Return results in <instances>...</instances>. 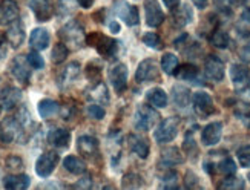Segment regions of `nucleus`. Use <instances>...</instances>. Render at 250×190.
Masks as SVG:
<instances>
[{"instance_id": "nucleus-1", "label": "nucleus", "mask_w": 250, "mask_h": 190, "mask_svg": "<svg viewBox=\"0 0 250 190\" xmlns=\"http://www.w3.org/2000/svg\"><path fill=\"white\" fill-rule=\"evenodd\" d=\"M29 126H32V120L28 110L23 107L20 109V112L16 117H11L5 120L0 126V140L3 143H21L25 144L28 141Z\"/></svg>"}, {"instance_id": "nucleus-2", "label": "nucleus", "mask_w": 250, "mask_h": 190, "mask_svg": "<svg viewBox=\"0 0 250 190\" xmlns=\"http://www.w3.org/2000/svg\"><path fill=\"white\" fill-rule=\"evenodd\" d=\"M59 36H60L62 42L71 49L82 48L86 42L83 26L75 20H71L64 26H62V29L59 31Z\"/></svg>"}, {"instance_id": "nucleus-3", "label": "nucleus", "mask_w": 250, "mask_h": 190, "mask_svg": "<svg viewBox=\"0 0 250 190\" xmlns=\"http://www.w3.org/2000/svg\"><path fill=\"white\" fill-rule=\"evenodd\" d=\"M178 129H180V118H177V117L165 118L154 132L155 141L160 143V144L170 143L173 138L178 135Z\"/></svg>"}, {"instance_id": "nucleus-4", "label": "nucleus", "mask_w": 250, "mask_h": 190, "mask_svg": "<svg viewBox=\"0 0 250 190\" xmlns=\"http://www.w3.org/2000/svg\"><path fill=\"white\" fill-rule=\"evenodd\" d=\"M86 40H88V43L91 44V46H95V49L99 51V54L106 59H111L117 54L118 43L111 37H106V36L100 34V32H94V34Z\"/></svg>"}, {"instance_id": "nucleus-5", "label": "nucleus", "mask_w": 250, "mask_h": 190, "mask_svg": "<svg viewBox=\"0 0 250 190\" xmlns=\"http://www.w3.org/2000/svg\"><path fill=\"white\" fill-rule=\"evenodd\" d=\"M160 115L155 112L154 107L146 106V105H140L137 112H135V120H134V126L137 130H150L157 123Z\"/></svg>"}, {"instance_id": "nucleus-6", "label": "nucleus", "mask_w": 250, "mask_h": 190, "mask_svg": "<svg viewBox=\"0 0 250 190\" xmlns=\"http://www.w3.org/2000/svg\"><path fill=\"white\" fill-rule=\"evenodd\" d=\"M59 164V153L54 150L43 152L36 161V173L40 178H48Z\"/></svg>"}, {"instance_id": "nucleus-7", "label": "nucleus", "mask_w": 250, "mask_h": 190, "mask_svg": "<svg viewBox=\"0 0 250 190\" xmlns=\"http://www.w3.org/2000/svg\"><path fill=\"white\" fill-rule=\"evenodd\" d=\"M9 71L17 82L28 84L31 78V64L25 55H17L9 64Z\"/></svg>"}, {"instance_id": "nucleus-8", "label": "nucleus", "mask_w": 250, "mask_h": 190, "mask_svg": "<svg viewBox=\"0 0 250 190\" xmlns=\"http://www.w3.org/2000/svg\"><path fill=\"white\" fill-rule=\"evenodd\" d=\"M158 78V64L154 59L143 60L135 71V80L138 83H147Z\"/></svg>"}, {"instance_id": "nucleus-9", "label": "nucleus", "mask_w": 250, "mask_h": 190, "mask_svg": "<svg viewBox=\"0 0 250 190\" xmlns=\"http://www.w3.org/2000/svg\"><path fill=\"white\" fill-rule=\"evenodd\" d=\"M145 19L150 28H158L165 21V13L157 0H145Z\"/></svg>"}, {"instance_id": "nucleus-10", "label": "nucleus", "mask_w": 250, "mask_h": 190, "mask_svg": "<svg viewBox=\"0 0 250 190\" xmlns=\"http://www.w3.org/2000/svg\"><path fill=\"white\" fill-rule=\"evenodd\" d=\"M115 14L120 17L122 20H125V23L127 26H135L140 23V13L138 8L135 5H129L126 2H118L115 3Z\"/></svg>"}, {"instance_id": "nucleus-11", "label": "nucleus", "mask_w": 250, "mask_h": 190, "mask_svg": "<svg viewBox=\"0 0 250 190\" xmlns=\"http://www.w3.org/2000/svg\"><path fill=\"white\" fill-rule=\"evenodd\" d=\"M109 80L115 89V92H125L127 87V66L125 63L114 64L109 71Z\"/></svg>"}, {"instance_id": "nucleus-12", "label": "nucleus", "mask_w": 250, "mask_h": 190, "mask_svg": "<svg viewBox=\"0 0 250 190\" xmlns=\"http://www.w3.org/2000/svg\"><path fill=\"white\" fill-rule=\"evenodd\" d=\"M224 63L215 55H209L204 62V75L212 82H221L224 78Z\"/></svg>"}, {"instance_id": "nucleus-13", "label": "nucleus", "mask_w": 250, "mask_h": 190, "mask_svg": "<svg viewBox=\"0 0 250 190\" xmlns=\"http://www.w3.org/2000/svg\"><path fill=\"white\" fill-rule=\"evenodd\" d=\"M20 9L16 0H2L0 2V26H9L19 19Z\"/></svg>"}, {"instance_id": "nucleus-14", "label": "nucleus", "mask_w": 250, "mask_h": 190, "mask_svg": "<svg viewBox=\"0 0 250 190\" xmlns=\"http://www.w3.org/2000/svg\"><path fill=\"white\" fill-rule=\"evenodd\" d=\"M5 39L6 42L11 44L13 48H19L23 44L25 39H26V32H25V25L21 20H16L13 21L9 26H8V31L5 32Z\"/></svg>"}, {"instance_id": "nucleus-15", "label": "nucleus", "mask_w": 250, "mask_h": 190, "mask_svg": "<svg viewBox=\"0 0 250 190\" xmlns=\"http://www.w3.org/2000/svg\"><path fill=\"white\" fill-rule=\"evenodd\" d=\"M192 103L195 112L201 117H208L215 112V106H213V100L209 94L206 92H195L192 97Z\"/></svg>"}, {"instance_id": "nucleus-16", "label": "nucleus", "mask_w": 250, "mask_h": 190, "mask_svg": "<svg viewBox=\"0 0 250 190\" xmlns=\"http://www.w3.org/2000/svg\"><path fill=\"white\" fill-rule=\"evenodd\" d=\"M28 6L39 21H48L54 14L51 0H28Z\"/></svg>"}, {"instance_id": "nucleus-17", "label": "nucleus", "mask_w": 250, "mask_h": 190, "mask_svg": "<svg viewBox=\"0 0 250 190\" xmlns=\"http://www.w3.org/2000/svg\"><path fill=\"white\" fill-rule=\"evenodd\" d=\"M223 135V125L220 121L209 123L208 126H204L201 132V141L204 146H215L218 144Z\"/></svg>"}, {"instance_id": "nucleus-18", "label": "nucleus", "mask_w": 250, "mask_h": 190, "mask_svg": "<svg viewBox=\"0 0 250 190\" xmlns=\"http://www.w3.org/2000/svg\"><path fill=\"white\" fill-rule=\"evenodd\" d=\"M80 72H82V68L77 62H71L66 68H64L60 75H59V86L62 89L64 87H69L71 84H74L77 82V78L80 77Z\"/></svg>"}, {"instance_id": "nucleus-19", "label": "nucleus", "mask_w": 250, "mask_h": 190, "mask_svg": "<svg viewBox=\"0 0 250 190\" xmlns=\"http://www.w3.org/2000/svg\"><path fill=\"white\" fill-rule=\"evenodd\" d=\"M51 36L45 28H34L29 36V46L34 51H45L49 46Z\"/></svg>"}, {"instance_id": "nucleus-20", "label": "nucleus", "mask_w": 250, "mask_h": 190, "mask_svg": "<svg viewBox=\"0 0 250 190\" xmlns=\"http://www.w3.org/2000/svg\"><path fill=\"white\" fill-rule=\"evenodd\" d=\"M20 102H21V91L14 86L5 87L2 94H0V106H2L5 110L14 109Z\"/></svg>"}, {"instance_id": "nucleus-21", "label": "nucleus", "mask_w": 250, "mask_h": 190, "mask_svg": "<svg viewBox=\"0 0 250 190\" xmlns=\"http://www.w3.org/2000/svg\"><path fill=\"white\" fill-rule=\"evenodd\" d=\"M230 78H232V83L236 89L246 87L250 80V72L247 69V66H244L241 63L233 64L230 68Z\"/></svg>"}, {"instance_id": "nucleus-22", "label": "nucleus", "mask_w": 250, "mask_h": 190, "mask_svg": "<svg viewBox=\"0 0 250 190\" xmlns=\"http://www.w3.org/2000/svg\"><path fill=\"white\" fill-rule=\"evenodd\" d=\"M48 141L57 149H64L69 146L71 143V132L68 129H52L48 133Z\"/></svg>"}, {"instance_id": "nucleus-23", "label": "nucleus", "mask_w": 250, "mask_h": 190, "mask_svg": "<svg viewBox=\"0 0 250 190\" xmlns=\"http://www.w3.org/2000/svg\"><path fill=\"white\" fill-rule=\"evenodd\" d=\"M31 184V178L23 173L8 175L3 180V187L8 190H26Z\"/></svg>"}, {"instance_id": "nucleus-24", "label": "nucleus", "mask_w": 250, "mask_h": 190, "mask_svg": "<svg viewBox=\"0 0 250 190\" xmlns=\"http://www.w3.org/2000/svg\"><path fill=\"white\" fill-rule=\"evenodd\" d=\"M77 149L83 156H94L99 150V140L91 135H82L77 140Z\"/></svg>"}, {"instance_id": "nucleus-25", "label": "nucleus", "mask_w": 250, "mask_h": 190, "mask_svg": "<svg viewBox=\"0 0 250 190\" xmlns=\"http://www.w3.org/2000/svg\"><path fill=\"white\" fill-rule=\"evenodd\" d=\"M129 148L141 160H146L147 156H149L150 148H149L147 140L143 138V137H140V135H130L129 137Z\"/></svg>"}, {"instance_id": "nucleus-26", "label": "nucleus", "mask_w": 250, "mask_h": 190, "mask_svg": "<svg viewBox=\"0 0 250 190\" xmlns=\"http://www.w3.org/2000/svg\"><path fill=\"white\" fill-rule=\"evenodd\" d=\"M175 75H177V78H180V80H183V82L197 83V80L200 78V71H198L197 66L188 63V64H183V66H180V68H177Z\"/></svg>"}, {"instance_id": "nucleus-27", "label": "nucleus", "mask_w": 250, "mask_h": 190, "mask_svg": "<svg viewBox=\"0 0 250 190\" xmlns=\"http://www.w3.org/2000/svg\"><path fill=\"white\" fill-rule=\"evenodd\" d=\"M63 167L72 175H83L86 172V163L75 155H69L63 160Z\"/></svg>"}, {"instance_id": "nucleus-28", "label": "nucleus", "mask_w": 250, "mask_h": 190, "mask_svg": "<svg viewBox=\"0 0 250 190\" xmlns=\"http://www.w3.org/2000/svg\"><path fill=\"white\" fill-rule=\"evenodd\" d=\"M172 97H173V103H175L178 107H186L192 102L190 91H189L188 87L181 86V84L173 86V89H172Z\"/></svg>"}, {"instance_id": "nucleus-29", "label": "nucleus", "mask_w": 250, "mask_h": 190, "mask_svg": "<svg viewBox=\"0 0 250 190\" xmlns=\"http://www.w3.org/2000/svg\"><path fill=\"white\" fill-rule=\"evenodd\" d=\"M37 110H39V115L42 118H51L60 110V105L51 98H45V100H40L39 102Z\"/></svg>"}, {"instance_id": "nucleus-30", "label": "nucleus", "mask_w": 250, "mask_h": 190, "mask_svg": "<svg viewBox=\"0 0 250 190\" xmlns=\"http://www.w3.org/2000/svg\"><path fill=\"white\" fill-rule=\"evenodd\" d=\"M146 100H147L149 105L155 106V107H166L167 94L163 91L161 87H154V89H150V91H147Z\"/></svg>"}, {"instance_id": "nucleus-31", "label": "nucleus", "mask_w": 250, "mask_h": 190, "mask_svg": "<svg viewBox=\"0 0 250 190\" xmlns=\"http://www.w3.org/2000/svg\"><path fill=\"white\" fill-rule=\"evenodd\" d=\"M161 161L166 166H177L184 161V156L181 155L180 149L167 148V149H163V152H161Z\"/></svg>"}, {"instance_id": "nucleus-32", "label": "nucleus", "mask_w": 250, "mask_h": 190, "mask_svg": "<svg viewBox=\"0 0 250 190\" xmlns=\"http://www.w3.org/2000/svg\"><path fill=\"white\" fill-rule=\"evenodd\" d=\"M177 68H178V57L175 54L167 52V54L163 55L161 57V69L165 71L167 75L175 74Z\"/></svg>"}, {"instance_id": "nucleus-33", "label": "nucleus", "mask_w": 250, "mask_h": 190, "mask_svg": "<svg viewBox=\"0 0 250 190\" xmlns=\"http://www.w3.org/2000/svg\"><path fill=\"white\" fill-rule=\"evenodd\" d=\"M192 19H193V13H192V9L188 5H184L183 8H180L177 11L175 14H173V20H175L177 26H186V25H189Z\"/></svg>"}, {"instance_id": "nucleus-34", "label": "nucleus", "mask_w": 250, "mask_h": 190, "mask_svg": "<svg viewBox=\"0 0 250 190\" xmlns=\"http://www.w3.org/2000/svg\"><path fill=\"white\" fill-rule=\"evenodd\" d=\"M210 43L213 44L215 48L218 49H226L227 46H229V36H227V32L221 31V29H216L213 31V34L210 36Z\"/></svg>"}, {"instance_id": "nucleus-35", "label": "nucleus", "mask_w": 250, "mask_h": 190, "mask_svg": "<svg viewBox=\"0 0 250 190\" xmlns=\"http://www.w3.org/2000/svg\"><path fill=\"white\" fill-rule=\"evenodd\" d=\"M68 54H69V48L66 46V44H64V43H57L56 46H54V49H52V54H51L52 62L56 63V64H60V63H63L64 60H66Z\"/></svg>"}, {"instance_id": "nucleus-36", "label": "nucleus", "mask_w": 250, "mask_h": 190, "mask_svg": "<svg viewBox=\"0 0 250 190\" xmlns=\"http://www.w3.org/2000/svg\"><path fill=\"white\" fill-rule=\"evenodd\" d=\"M244 187H246V184H244L243 178H236L232 175L227 176L226 180L220 184V189H223V190H241Z\"/></svg>"}, {"instance_id": "nucleus-37", "label": "nucleus", "mask_w": 250, "mask_h": 190, "mask_svg": "<svg viewBox=\"0 0 250 190\" xmlns=\"http://www.w3.org/2000/svg\"><path fill=\"white\" fill-rule=\"evenodd\" d=\"M143 43L150 49H155V51L163 49V40L160 39L158 34H155V32H146L143 36Z\"/></svg>"}, {"instance_id": "nucleus-38", "label": "nucleus", "mask_w": 250, "mask_h": 190, "mask_svg": "<svg viewBox=\"0 0 250 190\" xmlns=\"http://www.w3.org/2000/svg\"><path fill=\"white\" fill-rule=\"evenodd\" d=\"M235 115L240 118L244 125L250 126V103H238L235 106Z\"/></svg>"}, {"instance_id": "nucleus-39", "label": "nucleus", "mask_w": 250, "mask_h": 190, "mask_svg": "<svg viewBox=\"0 0 250 190\" xmlns=\"http://www.w3.org/2000/svg\"><path fill=\"white\" fill-rule=\"evenodd\" d=\"M238 31H240V34H249L250 32V8H246L241 16H240V20H238V25H236Z\"/></svg>"}, {"instance_id": "nucleus-40", "label": "nucleus", "mask_w": 250, "mask_h": 190, "mask_svg": "<svg viewBox=\"0 0 250 190\" xmlns=\"http://www.w3.org/2000/svg\"><path fill=\"white\" fill-rule=\"evenodd\" d=\"M218 170L221 172V173H224V175H235V172H236V164H235V161L232 160V158H224V160H221L220 163H218Z\"/></svg>"}, {"instance_id": "nucleus-41", "label": "nucleus", "mask_w": 250, "mask_h": 190, "mask_svg": "<svg viewBox=\"0 0 250 190\" xmlns=\"http://www.w3.org/2000/svg\"><path fill=\"white\" fill-rule=\"evenodd\" d=\"M26 59H28V62H29L32 69H43V68H45V60H43V57L37 51L29 52L26 55Z\"/></svg>"}, {"instance_id": "nucleus-42", "label": "nucleus", "mask_w": 250, "mask_h": 190, "mask_svg": "<svg viewBox=\"0 0 250 190\" xmlns=\"http://www.w3.org/2000/svg\"><path fill=\"white\" fill-rule=\"evenodd\" d=\"M89 97H92L94 100H100V102H104V103L109 102V97H107V89H106V86L103 83L97 84L92 89V92H91Z\"/></svg>"}, {"instance_id": "nucleus-43", "label": "nucleus", "mask_w": 250, "mask_h": 190, "mask_svg": "<svg viewBox=\"0 0 250 190\" xmlns=\"http://www.w3.org/2000/svg\"><path fill=\"white\" fill-rule=\"evenodd\" d=\"M236 156H238V161H240L241 167H250V144L238 149Z\"/></svg>"}, {"instance_id": "nucleus-44", "label": "nucleus", "mask_w": 250, "mask_h": 190, "mask_svg": "<svg viewBox=\"0 0 250 190\" xmlns=\"http://www.w3.org/2000/svg\"><path fill=\"white\" fill-rule=\"evenodd\" d=\"M86 112H88L89 118H94V120H103V118H104V114H106V112H104V109H103V106L95 105V103L89 105L88 109H86Z\"/></svg>"}, {"instance_id": "nucleus-45", "label": "nucleus", "mask_w": 250, "mask_h": 190, "mask_svg": "<svg viewBox=\"0 0 250 190\" xmlns=\"http://www.w3.org/2000/svg\"><path fill=\"white\" fill-rule=\"evenodd\" d=\"M177 178H178L177 172L167 170L166 175L163 176V181H165V184H163L161 187H163V189H177V187H178V186H177Z\"/></svg>"}, {"instance_id": "nucleus-46", "label": "nucleus", "mask_w": 250, "mask_h": 190, "mask_svg": "<svg viewBox=\"0 0 250 190\" xmlns=\"http://www.w3.org/2000/svg\"><path fill=\"white\" fill-rule=\"evenodd\" d=\"M240 3H241V0H215V5L221 11H227V13H230V9Z\"/></svg>"}, {"instance_id": "nucleus-47", "label": "nucleus", "mask_w": 250, "mask_h": 190, "mask_svg": "<svg viewBox=\"0 0 250 190\" xmlns=\"http://www.w3.org/2000/svg\"><path fill=\"white\" fill-rule=\"evenodd\" d=\"M6 167L9 170H21L23 169V161H21L19 156L13 155L6 160Z\"/></svg>"}, {"instance_id": "nucleus-48", "label": "nucleus", "mask_w": 250, "mask_h": 190, "mask_svg": "<svg viewBox=\"0 0 250 190\" xmlns=\"http://www.w3.org/2000/svg\"><path fill=\"white\" fill-rule=\"evenodd\" d=\"M91 186H92V180H91L89 175H86L84 178H82V180L77 184H74L75 189H89Z\"/></svg>"}, {"instance_id": "nucleus-49", "label": "nucleus", "mask_w": 250, "mask_h": 190, "mask_svg": "<svg viewBox=\"0 0 250 190\" xmlns=\"http://www.w3.org/2000/svg\"><path fill=\"white\" fill-rule=\"evenodd\" d=\"M241 59L246 62H250V42L241 48Z\"/></svg>"}, {"instance_id": "nucleus-50", "label": "nucleus", "mask_w": 250, "mask_h": 190, "mask_svg": "<svg viewBox=\"0 0 250 190\" xmlns=\"http://www.w3.org/2000/svg\"><path fill=\"white\" fill-rule=\"evenodd\" d=\"M163 3H165L170 11H175L180 6V0H163Z\"/></svg>"}, {"instance_id": "nucleus-51", "label": "nucleus", "mask_w": 250, "mask_h": 190, "mask_svg": "<svg viewBox=\"0 0 250 190\" xmlns=\"http://www.w3.org/2000/svg\"><path fill=\"white\" fill-rule=\"evenodd\" d=\"M6 39L3 36H0V59H3L6 55Z\"/></svg>"}, {"instance_id": "nucleus-52", "label": "nucleus", "mask_w": 250, "mask_h": 190, "mask_svg": "<svg viewBox=\"0 0 250 190\" xmlns=\"http://www.w3.org/2000/svg\"><path fill=\"white\" fill-rule=\"evenodd\" d=\"M77 3L83 8V9H89L94 3V0H77Z\"/></svg>"}, {"instance_id": "nucleus-53", "label": "nucleus", "mask_w": 250, "mask_h": 190, "mask_svg": "<svg viewBox=\"0 0 250 190\" xmlns=\"http://www.w3.org/2000/svg\"><path fill=\"white\" fill-rule=\"evenodd\" d=\"M109 29H111V32H114V34H117V32H120V23L118 21H111L109 23Z\"/></svg>"}, {"instance_id": "nucleus-54", "label": "nucleus", "mask_w": 250, "mask_h": 190, "mask_svg": "<svg viewBox=\"0 0 250 190\" xmlns=\"http://www.w3.org/2000/svg\"><path fill=\"white\" fill-rule=\"evenodd\" d=\"M192 3L200 9H204L206 6H208V0H192Z\"/></svg>"}, {"instance_id": "nucleus-55", "label": "nucleus", "mask_w": 250, "mask_h": 190, "mask_svg": "<svg viewBox=\"0 0 250 190\" xmlns=\"http://www.w3.org/2000/svg\"><path fill=\"white\" fill-rule=\"evenodd\" d=\"M247 86H249V89H250V80H249V84H247Z\"/></svg>"}, {"instance_id": "nucleus-56", "label": "nucleus", "mask_w": 250, "mask_h": 190, "mask_svg": "<svg viewBox=\"0 0 250 190\" xmlns=\"http://www.w3.org/2000/svg\"><path fill=\"white\" fill-rule=\"evenodd\" d=\"M2 109H3V107H2V106H0V112H2Z\"/></svg>"}, {"instance_id": "nucleus-57", "label": "nucleus", "mask_w": 250, "mask_h": 190, "mask_svg": "<svg viewBox=\"0 0 250 190\" xmlns=\"http://www.w3.org/2000/svg\"><path fill=\"white\" fill-rule=\"evenodd\" d=\"M249 178H250V176H249Z\"/></svg>"}]
</instances>
